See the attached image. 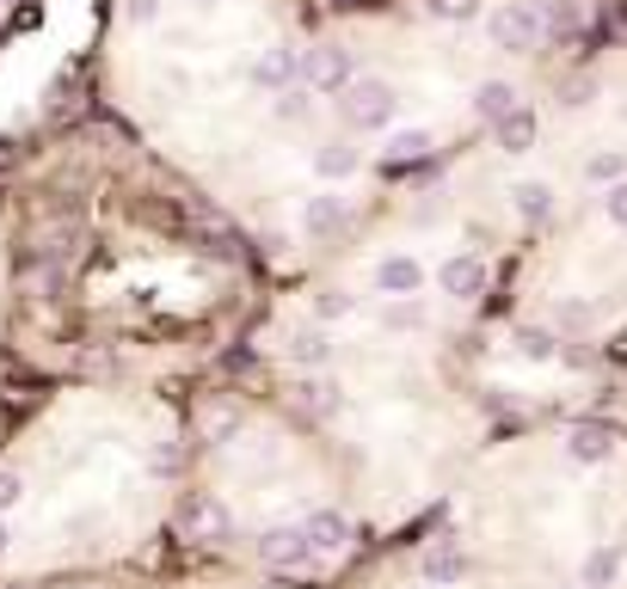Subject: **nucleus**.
<instances>
[{"mask_svg": "<svg viewBox=\"0 0 627 589\" xmlns=\"http://www.w3.org/2000/svg\"><path fill=\"white\" fill-rule=\"evenodd\" d=\"M535 135H542V118H535L529 105H510L505 118H493V142L505 148V154H529Z\"/></svg>", "mask_w": 627, "mask_h": 589, "instance_id": "nucleus-9", "label": "nucleus"}, {"mask_svg": "<svg viewBox=\"0 0 627 589\" xmlns=\"http://www.w3.org/2000/svg\"><path fill=\"white\" fill-rule=\"evenodd\" d=\"M295 74L314 92H345L351 80H357V68H351V55L338 50V43H326V50H295Z\"/></svg>", "mask_w": 627, "mask_h": 589, "instance_id": "nucleus-3", "label": "nucleus"}, {"mask_svg": "<svg viewBox=\"0 0 627 589\" xmlns=\"http://www.w3.org/2000/svg\"><path fill=\"white\" fill-rule=\"evenodd\" d=\"M302 406L314 412V418H333V412L345 406V399H338V387H333L326 375H307V380H302Z\"/></svg>", "mask_w": 627, "mask_h": 589, "instance_id": "nucleus-16", "label": "nucleus"}, {"mask_svg": "<svg viewBox=\"0 0 627 589\" xmlns=\"http://www.w3.org/2000/svg\"><path fill=\"white\" fill-rule=\"evenodd\" d=\"M431 154V130H394L387 135V160L406 166V160H425Z\"/></svg>", "mask_w": 627, "mask_h": 589, "instance_id": "nucleus-17", "label": "nucleus"}, {"mask_svg": "<svg viewBox=\"0 0 627 589\" xmlns=\"http://www.w3.org/2000/svg\"><path fill=\"white\" fill-rule=\"evenodd\" d=\"M179 528H185L191 540H227L234 516H227V504L210 498V491H185V498H179Z\"/></svg>", "mask_w": 627, "mask_h": 589, "instance_id": "nucleus-4", "label": "nucleus"}, {"mask_svg": "<svg viewBox=\"0 0 627 589\" xmlns=\"http://www.w3.org/2000/svg\"><path fill=\"white\" fill-rule=\"evenodd\" d=\"M382 326L387 332H418V326H425V307H418L413 295H394V302L382 307Z\"/></svg>", "mask_w": 627, "mask_h": 589, "instance_id": "nucleus-20", "label": "nucleus"}, {"mask_svg": "<svg viewBox=\"0 0 627 589\" xmlns=\"http://www.w3.org/2000/svg\"><path fill=\"white\" fill-rule=\"evenodd\" d=\"M425 589H431V583H425Z\"/></svg>", "mask_w": 627, "mask_h": 589, "instance_id": "nucleus-33", "label": "nucleus"}, {"mask_svg": "<svg viewBox=\"0 0 627 589\" xmlns=\"http://www.w3.org/2000/svg\"><path fill=\"white\" fill-rule=\"evenodd\" d=\"M0 552H7V522H0Z\"/></svg>", "mask_w": 627, "mask_h": 589, "instance_id": "nucleus-31", "label": "nucleus"}, {"mask_svg": "<svg viewBox=\"0 0 627 589\" xmlns=\"http://www.w3.org/2000/svg\"><path fill=\"white\" fill-rule=\"evenodd\" d=\"M314 314H321V319H351V314H357V302H351L345 288H326L321 302H314Z\"/></svg>", "mask_w": 627, "mask_h": 589, "instance_id": "nucleus-23", "label": "nucleus"}, {"mask_svg": "<svg viewBox=\"0 0 627 589\" xmlns=\"http://www.w3.org/2000/svg\"><path fill=\"white\" fill-rule=\"evenodd\" d=\"M19 498H26V479H19V473H0V516L13 510Z\"/></svg>", "mask_w": 627, "mask_h": 589, "instance_id": "nucleus-27", "label": "nucleus"}, {"mask_svg": "<svg viewBox=\"0 0 627 589\" xmlns=\"http://www.w3.org/2000/svg\"><path fill=\"white\" fill-rule=\"evenodd\" d=\"M486 38H493V50H510V55L542 50V38H547L542 7H529V0H505V7H493V13H486Z\"/></svg>", "mask_w": 627, "mask_h": 589, "instance_id": "nucleus-2", "label": "nucleus"}, {"mask_svg": "<svg viewBox=\"0 0 627 589\" xmlns=\"http://www.w3.org/2000/svg\"><path fill=\"white\" fill-rule=\"evenodd\" d=\"M554 319H560L566 332H585L590 326V302H560V314H554Z\"/></svg>", "mask_w": 627, "mask_h": 589, "instance_id": "nucleus-25", "label": "nucleus"}, {"mask_svg": "<svg viewBox=\"0 0 627 589\" xmlns=\"http://www.w3.org/2000/svg\"><path fill=\"white\" fill-rule=\"evenodd\" d=\"M585 179L603 184V191H609V184H621V179H627V154H621V148H609V154H590V160H585Z\"/></svg>", "mask_w": 627, "mask_h": 589, "instance_id": "nucleus-19", "label": "nucleus"}, {"mask_svg": "<svg viewBox=\"0 0 627 589\" xmlns=\"http://www.w3.org/2000/svg\"><path fill=\"white\" fill-rule=\"evenodd\" d=\"M259 559L277 565V571H302V565L314 559V552H307L302 522H277V528H265V535H259Z\"/></svg>", "mask_w": 627, "mask_h": 589, "instance_id": "nucleus-6", "label": "nucleus"}, {"mask_svg": "<svg viewBox=\"0 0 627 589\" xmlns=\"http://www.w3.org/2000/svg\"><path fill=\"white\" fill-rule=\"evenodd\" d=\"M431 19H474V0H425Z\"/></svg>", "mask_w": 627, "mask_h": 589, "instance_id": "nucleus-26", "label": "nucleus"}, {"mask_svg": "<svg viewBox=\"0 0 627 589\" xmlns=\"http://www.w3.org/2000/svg\"><path fill=\"white\" fill-rule=\"evenodd\" d=\"M615 571H621V552H615V547H597V552L585 559V589L615 583Z\"/></svg>", "mask_w": 627, "mask_h": 589, "instance_id": "nucleus-22", "label": "nucleus"}, {"mask_svg": "<svg viewBox=\"0 0 627 589\" xmlns=\"http://www.w3.org/2000/svg\"><path fill=\"white\" fill-rule=\"evenodd\" d=\"M418 283H425V264H418L413 252H387V258H375V288H382L387 302H394V295H418Z\"/></svg>", "mask_w": 627, "mask_h": 589, "instance_id": "nucleus-8", "label": "nucleus"}, {"mask_svg": "<svg viewBox=\"0 0 627 589\" xmlns=\"http://www.w3.org/2000/svg\"><path fill=\"white\" fill-rule=\"evenodd\" d=\"M198 7H222V0H198Z\"/></svg>", "mask_w": 627, "mask_h": 589, "instance_id": "nucleus-32", "label": "nucleus"}, {"mask_svg": "<svg viewBox=\"0 0 627 589\" xmlns=\"http://www.w3.org/2000/svg\"><path fill=\"white\" fill-rule=\"evenodd\" d=\"M603 215H609L615 227H627V179H621V184H609V191H603Z\"/></svg>", "mask_w": 627, "mask_h": 589, "instance_id": "nucleus-24", "label": "nucleus"}, {"mask_svg": "<svg viewBox=\"0 0 627 589\" xmlns=\"http://www.w3.org/2000/svg\"><path fill=\"white\" fill-rule=\"evenodd\" d=\"M253 87H265V92H290V87H295V50H283V43H277V50L259 55V62H253Z\"/></svg>", "mask_w": 627, "mask_h": 589, "instance_id": "nucleus-12", "label": "nucleus"}, {"mask_svg": "<svg viewBox=\"0 0 627 589\" xmlns=\"http://www.w3.org/2000/svg\"><path fill=\"white\" fill-rule=\"evenodd\" d=\"M302 535H307V552H314V559H333V552L351 547V522L338 510H307Z\"/></svg>", "mask_w": 627, "mask_h": 589, "instance_id": "nucleus-7", "label": "nucleus"}, {"mask_svg": "<svg viewBox=\"0 0 627 589\" xmlns=\"http://www.w3.org/2000/svg\"><path fill=\"white\" fill-rule=\"evenodd\" d=\"M523 356H535V363H547V356H554V338H547V332H523Z\"/></svg>", "mask_w": 627, "mask_h": 589, "instance_id": "nucleus-28", "label": "nucleus"}, {"mask_svg": "<svg viewBox=\"0 0 627 589\" xmlns=\"http://www.w3.org/2000/svg\"><path fill=\"white\" fill-rule=\"evenodd\" d=\"M314 172H321V179H351V172H357V154H351V148L345 142H326L321 148V154H314Z\"/></svg>", "mask_w": 627, "mask_h": 589, "instance_id": "nucleus-18", "label": "nucleus"}, {"mask_svg": "<svg viewBox=\"0 0 627 589\" xmlns=\"http://www.w3.org/2000/svg\"><path fill=\"white\" fill-rule=\"evenodd\" d=\"M418 571H425V583H431V589L462 583V577H467V552H462V547H449V540H437V547H425Z\"/></svg>", "mask_w": 627, "mask_h": 589, "instance_id": "nucleus-11", "label": "nucleus"}, {"mask_svg": "<svg viewBox=\"0 0 627 589\" xmlns=\"http://www.w3.org/2000/svg\"><path fill=\"white\" fill-rule=\"evenodd\" d=\"M615 443H621V436H615L609 424H573V436H566V455H573L578 467H603V460L615 455Z\"/></svg>", "mask_w": 627, "mask_h": 589, "instance_id": "nucleus-10", "label": "nucleus"}, {"mask_svg": "<svg viewBox=\"0 0 627 589\" xmlns=\"http://www.w3.org/2000/svg\"><path fill=\"white\" fill-rule=\"evenodd\" d=\"M326 356H333V344H326L321 332H295V338H290V363L295 368H321Z\"/></svg>", "mask_w": 627, "mask_h": 589, "instance_id": "nucleus-21", "label": "nucleus"}, {"mask_svg": "<svg viewBox=\"0 0 627 589\" xmlns=\"http://www.w3.org/2000/svg\"><path fill=\"white\" fill-rule=\"evenodd\" d=\"M154 13H161V0H130V19H135V26H154Z\"/></svg>", "mask_w": 627, "mask_h": 589, "instance_id": "nucleus-30", "label": "nucleus"}, {"mask_svg": "<svg viewBox=\"0 0 627 589\" xmlns=\"http://www.w3.org/2000/svg\"><path fill=\"white\" fill-rule=\"evenodd\" d=\"M486 258L481 252H455V258H443V271H437V288L443 295H455V302H474V295H486Z\"/></svg>", "mask_w": 627, "mask_h": 589, "instance_id": "nucleus-5", "label": "nucleus"}, {"mask_svg": "<svg viewBox=\"0 0 627 589\" xmlns=\"http://www.w3.org/2000/svg\"><path fill=\"white\" fill-rule=\"evenodd\" d=\"M510 105H523V92L510 87V80H481V92H474V111H481V123L505 118Z\"/></svg>", "mask_w": 627, "mask_h": 589, "instance_id": "nucleus-14", "label": "nucleus"}, {"mask_svg": "<svg viewBox=\"0 0 627 589\" xmlns=\"http://www.w3.org/2000/svg\"><path fill=\"white\" fill-rule=\"evenodd\" d=\"M338 111H345L351 130L375 135V130H394V111H401V99H394V87H387V80L363 74V80H351V87L338 92Z\"/></svg>", "mask_w": 627, "mask_h": 589, "instance_id": "nucleus-1", "label": "nucleus"}, {"mask_svg": "<svg viewBox=\"0 0 627 589\" xmlns=\"http://www.w3.org/2000/svg\"><path fill=\"white\" fill-rule=\"evenodd\" d=\"M345 222H351V210H345V203H338V196H307V203H302V227H307V234H314V240L338 234V227H345Z\"/></svg>", "mask_w": 627, "mask_h": 589, "instance_id": "nucleus-13", "label": "nucleus"}, {"mask_svg": "<svg viewBox=\"0 0 627 589\" xmlns=\"http://www.w3.org/2000/svg\"><path fill=\"white\" fill-rule=\"evenodd\" d=\"M277 118H283V123L307 118V99H302V92H295V87H290V92H283V99H277Z\"/></svg>", "mask_w": 627, "mask_h": 589, "instance_id": "nucleus-29", "label": "nucleus"}, {"mask_svg": "<svg viewBox=\"0 0 627 589\" xmlns=\"http://www.w3.org/2000/svg\"><path fill=\"white\" fill-rule=\"evenodd\" d=\"M510 203H517L523 222H547V210H554V191H547L542 179H529V184H517V191H510Z\"/></svg>", "mask_w": 627, "mask_h": 589, "instance_id": "nucleus-15", "label": "nucleus"}]
</instances>
